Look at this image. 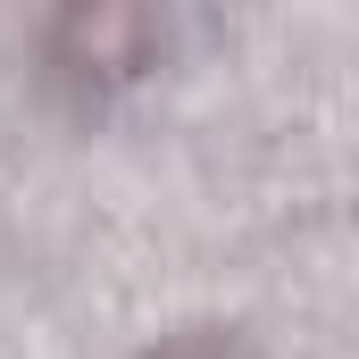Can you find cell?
Returning <instances> with one entry per match:
<instances>
[{
  "label": "cell",
  "instance_id": "cell-2",
  "mask_svg": "<svg viewBox=\"0 0 359 359\" xmlns=\"http://www.w3.org/2000/svg\"><path fill=\"white\" fill-rule=\"evenodd\" d=\"M151 359H251L234 334H217V326H192V334H176V343H159Z\"/></svg>",
  "mask_w": 359,
  "mask_h": 359
},
{
  "label": "cell",
  "instance_id": "cell-1",
  "mask_svg": "<svg viewBox=\"0 0 359 359\" xmlns=\"http://www.w3.org/2000/svg\"><path fill=\"white\" fill-rule=\"evenodd\" d=\"M151 42H159V25H151L142 8H67V17L50 25V50H59V67H76V76H134Z\"/></svg>",
  "mask_w": 359,
  "mask_h": 359
}]
</instances>
